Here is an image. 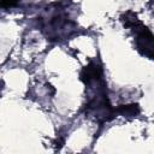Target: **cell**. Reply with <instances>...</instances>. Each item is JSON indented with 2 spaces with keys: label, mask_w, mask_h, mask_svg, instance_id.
<instances>
[{
  "label": "cell",
  "mask_w": 154,
  "mask_h": 154,
  "mask_svg": "<svg viewBox=\"0 0 154 154\" xmlns=\"http://www.w3.org/2000/svg\"><path fill=\"white\" fill-rule=\"evenodd\" d=\"M119 113L124 114V116H135L140 112V108H138V105L136 103H132V105H124V106H120L118 109H117Z\"/></svg>",
  "instance_id": "1"
},
{
  "label": "cell",
  "mask_w": 154,
  "mask_h": 154,
  "mask_svg": "<svg viewBox=\"0 0 154 154\" xmlns=\"http://www.w3.org/2000/svg\"><path fill=\"white\" fill-rule=\"evenodd\" d=\"M17 4V0H1V6L2 7H12Z\"/></svg>",
  "instance_id": "2"
}]
</instances>
